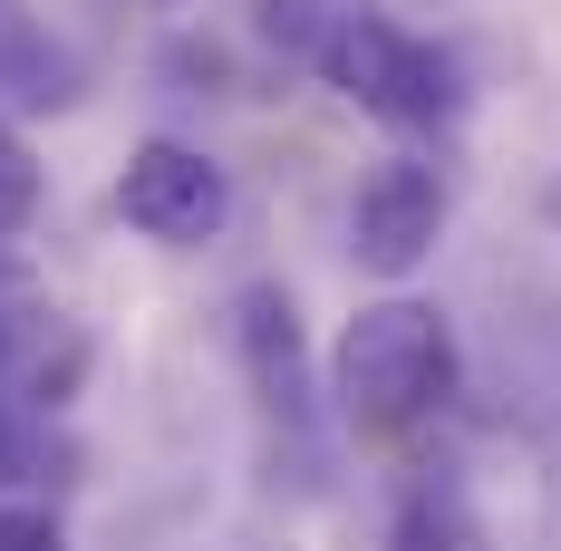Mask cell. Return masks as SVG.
I'll use <instances>...</instances> for the list:
<instances>
[{"label": "cell", "mask_w": 561, "mask_h": 551, "mask_svg": "<svg viewBox=\"0 0 561 551\" xmlns=\"http://www.w3.org/2000/svg\"><path fill=\"white\" fill-rule=\"evenodd\" d=\"M330 397H339V426L368 436V445L416 436L426 416H446V397H455L446 310H436V300H407V290L368 300V310L339 330V348H330Z\"/></svg>", "instance_id": "6da1fadb"}, {"label": "cell", "mask_w": 561, "mask_h": 551, "mask_svg": "<svg viewBox=\"0 0 561 551\" xmlns=\"http://www.w3.org/2000/svg\"><path fill=\"white\" fill-rule=\"evenodd\" d=\"M310 68H320L358 116H378V126H397V136L455 126V116H465V68H455V49L397 30L388 10H330V39H320Z\"/></svg>", "instance_id": "7a4b0ae2"}, {"label": "cell", "mask_w": 561, "mask_h": 551, "mask_svg": "<svg viewBox=\"0 0 561 551\" xmlns=\"http://www.w3.org/2000/svg\"><path fill=\"white\" fill-rule=\"evenodd\" d=\"M116 214H126V232H146L165 252H194L232 222V174L184 136H146L116 174Z\"/></svg>", "instance_id": "3957f363"}, {"label": "cell", "mask_w": 561, "mask_h": 551, "mask_svg": "<svg viewBox=\"0 0 561 551\" xmlns=\"http://www.w3.org/2000/svg\"><path fill=\"white\" fill-rule=\"evenodd\" d=\"M436 242H446V174L426 156H378L348 194V262L378 280H407L436 262Z\"/></svg>", "instance_id": "277c9868"}, {"label": "cell", "mask_w": 561, "mask_h": 551, "mask_svg": "<svg viewBox=\"0 0 561 551\" xmlns=\"http://www.w3.org/2000/svg\"><path fill=\"white\" fill-rule=\"evenodd\" d=\"M232 358L252 378V406L272 416V436L290 455H310V426H320V378H310V338H300V310L280 280H242L232 290Z\"/></svg>", "instance_id": "5b68a950"}, {"label": "cell", "mask_w": 561, "mask_h": 551, "mask_svg": "<svg viewBox=\"0 0 561 551\" xmlns=\"http://www.w3.org/2000/svg\"><path fill=\"white\" fill-rule=\"evenodd\" d=\"M388 551H474V523H465L455 484H416V494L397 503V532H388Z\"/></svg>", "instance_id": "8992f818"}, {"label": "cell", "mask_w": 561, "mask_h": 551, "mask_svg": "<svg viewBox=\"0 0 561 551\" xmlns=\"http://www.w3.org/2000/svg\"><path fill=\"white\" fill-rule=\"evenodd\" d=\"M0 78H20V88H10L20 107H68V97H78V68H68V49H49L39 30H10Z\"/></svg>", "instance_id": "52a82bcc"}, {"label": "cell", "mask_w": 561, "mask_h": 551, "mask_svg": "<svg viewBox=\"0 0 561 551\" xmlns=\"http://www.w3.org/2000/svg\"><path fill=\"white\" fill-rule=\"evenodd\" d=\"M30 214H39V156L0 126V242H20V232H30Z\"/></svg>", "instance_id": "ba28073f"}, {"label": "cell", "mask_w": 561, "mask_h": 551, "mask_svg": "<svg viewBox=\"0 0 561 551\" xmlns=\"http://www.w3.org/2000/svg\"><path fill=\"white\" fill-rule=\"evenodd\" d=\"M262 39L290 58H320V39H330V10L320 0H262Z\"/></svg>", "instance_id": "9c48e42d"}, {"label": "cell", "mask_w": 561, "mask_h": 551, "mask_svg": "<svg viewBox=\"0 0 561 551\" xmlns=\"http://www.w3.org/2000/svg\"><path fill=\"white\" fill-rule=\"evenodd\" d=\"M0 551H68L49 503H0Z\"/></svg>", "instance_id": "30bf717a"}, {"label": "cell", "mask_w": 561, "mask_h": 551, "mask_svg": "<svg viewBox=\"0 0 561 551\" xmlns=\"http://www.w3.org/2000/svg\"><path fill=\"white\" fill-rule=\"evenodd\" d=\"M10 474H20V426L0 416V494H10Z\"/></svg>", "instance_id": "8fae6325"}, {"label": "cell", "mask_w": 561, "mask_h": 551, "mask_svg": "<svg viewBox=\"0 0 561 551\" xmlns=\"http://www.w3.org/2000/svg\"><path fill=\"white\" fill-rule=\"evenodd\" d=\"M542 204H552V222H561V174H552V194H542Z\"/></svg>", "instance_id": "7c38bea8"}]
</instances>
